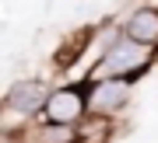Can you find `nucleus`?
Segmentation results:
<instances>
[{"mask_svg":"<svg viewBox=\"0 0 158 143\" xmlns=\"http://www.w3.org/2000/svg\"><path fill=\"white\" fill-rule=\"evenodd\" d=\"M151 63H155L151 45H141V42H134V39H127V35H123V39L106 52L102 70H106L109 77H123V80L130 84V80L144 77V73L151 70Z\"/></svg>","mask_w":158,"mask_h":143,"instance_id":"nucleus-1","label":"nucleus"},{"mask_svg":"<svg viewBox=\"0 0 158 143\" xmlns=\"http://www.w3.org/2000/svg\"><path fill=\"white\" fill-rule=\"evenodd\" d=\"M46 122H56V126H74V122L91 115V87L85 84H63V87L49 91V101L42 108Z\"/></svg>","mask_w":158,"mask_h":143,"instance_id":"nucleus-2","label":"nucleus"},{"mask_svg":"<svg viewBox=\"0 0 158 143\" xmlns=\"http://www.w3.org/2000/svg\"><path fill=\"white\" fill-rule=\"evenodd\" d=\"M46 101H49V91H46L42 84H35V80H21V84H14V87L7 91V98H4L7 112H18V115L42 112Z\"/></svg>","mask_w":158,"mask_h":143,"instance_id":"nucleus-3","label":"nucleus"},{"mask_svg":"<svg viewBox=\"0 0 158 143\" xmlns=\"http://www.w3.org/2000/svg\"><path fill=\"white\" fill-rule=\"evenodd\" d=\"M123 105H127V80L123 77H106V80L91 84V115H113Z\"/></svg>","mask_w":158,"mask_h":143,"instance_id":"nucleus-4","label":"nucleus"},{"mask_svg":"<svg viewBox=\"0 0 158 143\" xmlns=\"http://www.w3.org/2000/svg\"><path fill=\"white\" fill-rule=\"evenodd\" d=\"M123 35L141 42V45H158V7H137L127 17Z\"/></svg>","mask_w":158,"mask_h":143,"instance_id":"nucleus-5","label":"nucleus"},{"mask_svg":"<svg viewBox=\"0 0 158 143\" xmlns=\"http://www.w3.org/2000/svg\"><path fill=\"white\" fill-rule=\"evenodd\" d=\"M88 39H91V32H77V35H74V39H70V42L56 52V66H70L74 60H77V52L88 45Z\"/></svg>","mask_w":158,"mask_h":143,"instance_id":"nucleus-6","label":"nucleus"},{"mask_svg":"<svg viewBox=\"0 0 158 143\" xmlns=\"http://www.w3.org/2000/svg\"><path fill=\"white\" fill-rule=\"evenodd\" d=\"M74 143H85V140H81V136H77V140H74Z\"/></svg>","mask_w":158,"mask_h":143,"instance_id":"nucleus-7","label":"nucleus"}]
</instances>
